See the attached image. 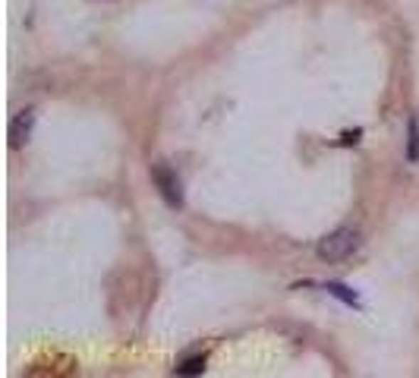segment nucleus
<instances>
[{"instance_id":"nucleus-6","label":"nucleus","mask_w":419,"mask_h":378,"mask_svg":"<svg viewBox=\"0 0 419 378\" xmlns=\"http://www.w3.org/2000/svg\"><path fill=\"white\" fill-rule=\"evenodd\" d=\"M205 372V356H193L183 366H176V375H202Z\"/></svg>"},{"instance_id":"nucleus-1","label":"nucleus","mask_w":419,"mask_h":378,"mask_svg":"<svg viewBox=\"0 0 419 378\" xmlns=\"http://www.w3.org/2000/svg\"><path fill=\"white\" fill-rule=\"evenodd\" d=\"M356 246H359V230L356 227H337L334 234L319 239L315 252H319L322 261H341V259H347L350 252H356Z\"/></svg>"},{"instance_id":"nucleus-5","label":"nucleus","mask_w":419,"mask_h":378,"mask_svg":"<svg viewBox=\"0 0 419 378\" xmlns=\"http://www.w3.org/2000/svg\"><path fill=\"white\" fill-rule=\"evenodd\" d=\"M407 136H410V139H407V161H419V123L416 120H410L407 123Z\"/></svg>"},{"instance_id":"nucleus-7","label":"nucleus","mask_w":419,"mask_h":378,"mask_svg":"<svg viewBox=\"0 0 419 378\" xmlns=\"http://www.w3.org/2000/svg\"><path fill=\"white\" fill-rule=\"evenodd\" d=\"M356 139H359V129H356V133H344V139H341V142H344V145H350V142H356Z\"/></svg>"},{"instance_id":"nucleus-4","label":"nucleus","mask_w":419,"mask_h":378,"mask_svg":"<svg viewBox=\"0 0 419 378\" xmlns=\"http://www.w3.org/2000/svg\"><path fill=\"white\" fill-rule=\"evenodd\" d=\"M325 290H328L331 296H337V300H344V303H347V306H356V303H359V296L353 293V290L347 287V284H337V281H331V284H325Z\"/></svg>"},{"instance_id":"nucleus-3","label":"nucleus","mask_w":419,"mask_h":378,"mask_svg":"<svg viewBox=\"0 0 419 378\" xmlns=\"http://www.w3.org/2000/svg\"><path fill=\"white\" fill-rule=\"evenodd\" d=\"M32 126H35V111H19L16 117H13V123H10V145L13 148H19V145L28 142Z\"/></svg>"},{"instance_id":"nucleus-2","label":"nucleus","mask_w":419,"mask_h":378,"mask_svg":"<svg viewBox=\"0 0 419 378\" xmlns=\"http://www.w3.org/2000/svg\"><path fill=\"white\" fill-rule=\"evenodd\" d=\"M152 180L158 183L161 189V195H164V202L171 208H180L183 205V193H180V180L171 173V167H164V164H154L152 167Z\"/></svg>"}]
</instances>
